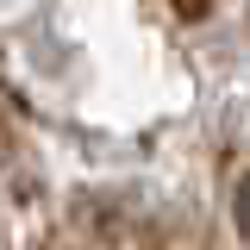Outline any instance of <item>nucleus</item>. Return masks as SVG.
Here are the masks:
<instances>
[{
	"label": "nucleus",
	"instance_id": "f257e3e1",
	"mask_svg": "<svg viewBox=\"0 0 250 250\" xmlns=\"http://www.w3.org/2000/svg\"><path fill=\"white\" fill-rule=\"evenodd\" d=\"M238 231L250 238V175H244V188H238Z\"/></svg>",
	"mask_w": 250,
	"mask_h": 250
}]
</instances>
